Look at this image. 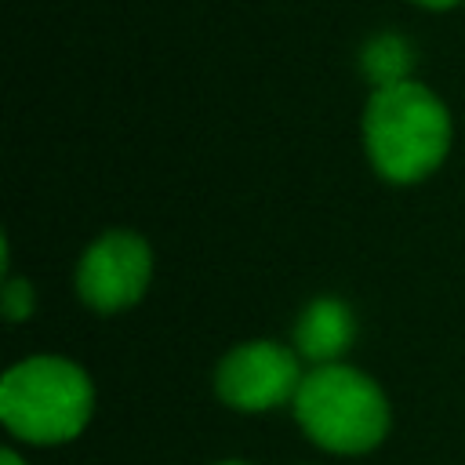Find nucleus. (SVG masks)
<instances>
[{"instance_id":"4","label":"nucleus","mask_w":465,"mask_h":465,"mask_svg":"<svg viewBox=\"0 0 465 465\" xmlns=\"http://www.w3.org/2000/svg\"><path fill=\"white\" fill-rule=\"evenodd\" d=\"M302 378H305L302 356L291 345L254 338L222 356V363L214 371V389L225 407L258 414V411L294 403Z\"/></svg>"},{"instance_id":"11","label":"nucleus","mask_w":465,"mask_h":465,"mask_svg":"<svg viewBox=\"0 0 465 465\" xmlns=\"http://www.w3.org/2000/svg\"><path fill=\"white\" fill-rule=\"evenodd\" d=\"M214 465H247V461H214Z\"/></svg>"},{"instance_id":"7","label":"nucleus","mask_w":465,"mask_h":465,"mask_svg":"<svg viewBox=\"0 0 465 465\" xmlns=\"http://www.w3.org/2000/svg\"><path fill=\"white\" fill-rule=\"evenodd\" d=\"M360 73L374 87H392L414 80V47L400 33H374L360 47Z\"/></svg>"},{"instance_id":"6","label":"nucleus","mask_w":465,"mask_h":465,"mask_svg":"<svg viewBox=\"0 0 465 465\" xmlns=\"http://www.w3.org/2000/svg\"><path fill=\"white\" fill-rule=\"evenodd\" d=\"M352 338H356L352 309L338 298H312L294 323V352L312 367L341 363Z\"/></svg>"},{"instance_id":"8","label":"nucleus","mask_w":465,"mask_h":465,"mask_svg":"<svg viewBox=\"0 0 465 465\" xmlns=\"http://www.w3.org/2000/svg\"><path fill=\"white\" fill-rule=\"evenodd\" d=\"M0 302H4V316H7L11 323L29 320V312H33V305H36V298H33V283L22 280V276H7V280H4V294H0Z\"/></svg>"},{"instance_id":"2","label":"nucleus","mask_w":465,"mask_h":465,"mask_svg":"<svg viewBox=\"0 0 465 465\" xmlns=\"http://www.w3.org/2000/svg\"><path fill=\"white\" fill-rule=\"evenodd\" d=\"M94 411L87 371L65 356H29L0 378V418L11 436L54 447L76 440Z\"/></svg>"},{"instance_id":"3","label":"nucleus","mask_w":465,"mask_h":465,"mask_svg":"<svg viewBox=\"0 0 465 465\" xmlns=\"http://www.w3.org/2000/svg\"><path fill=\"white\" fill-rule=\"evenodd\" d=\"M291 407L302 432L331 454H367L389 432L385 392L374 378L349 363L305 371Z\"/></svg>"},{"instance_id":"9","label":"nucleus","mask_w":465,"mask_h":465,"mask_svg":"<svg viewBox=\"0 0 465 465\" xmlns=\"http://www.w3.org/2000/svg\"><path fill=\"white\" fill-rule=\"evenodd\" d=\"M411 4H418V7H425V11H450V7H458L461 0H411Z\"/></svg>"},{"instance_id":"5","label":"nucleus","mask_w":465,"mask_h":465,"mask_svg":"<svg viewBox=\"0 0 465 465\" xmlns=\"http://www.w3.org/2000/svg\"><path fill=\"white\" fill-rule=\"evenodd\" d=\"M153 280V251L131 229H105L76 262V294L98 312L131 309Z\"/></svg>"},{"instance_id":"1","label":"nucleus","mask_w":465,"mask_h":465,"mask_svg":"<svg viewBox=\"0 0 465 465\" xmlns=\"http://www.w3.org/2000/svg\"><path fill=\"white\" fill-rule=\"evenodd\" d=\"M450 113L421 80L374 87L363 105V149L385 182L414 185L436 174L450 153Z\"/></svg>"},{"instance_id":"10","label":"nucleus","mask_w":465,"mask_h":465,"mask_svg":"<svg viewBox=\"0 0 465 465\" xmlns=\"http://www.w3.org/2000/svg\"><path fill=\"white\" fill-rule=\"evenodd\" d=\"M0 465H25V461H22V454H18V450H11V447H7V450L0 454Z\"/></svg>"}]
</instances>
